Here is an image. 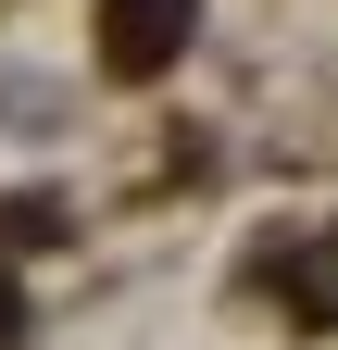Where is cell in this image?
<instances>
[{"mask_svg": "<svg viewBox=\"0 0 338 350\" xmlns=\"http://www.w3.org/2000/svg\"><path fill=\"white\" fill-rule=\"evenodd\" d=\"M188 25H200V0H101V75L151 88L163 63L188 51Z\"/></svg>", "mask_w": 338, "mask_h": 350, "instance_id": "1", "label": "cell"}, {"mask_svg": "<svg viewBox=\"0 0 338 350\" xmlns=\"http://www.w3.org/2000/svg\"><path fill=\"white\" fill-rule=\"evenodd\" d=\"M51 238H63V200H51V188L0 200V250H51Z\"/></svg>", "mask_w": 338, "mask_h": 350, "instance_id": "2", "label": "cell"}, {"mask_svg": "<svg viewBox=\"0 0 338 350\" xmlns=\"http://www.w3.org/2000/svg\"><path fill=\"white\" fill-rule=\"evenodd\" d=\"M288 313H301V325H338V238L301 262V275H288Z\"/></svg>", "mask_w": 338, "mask_h": 350, "instance_id": "3", "label": "cell"}, {"mask_svg": "<svg viewBox=\"0 0 338 350\" xmlns=\"http://www.w3.org/2000/svg\"><path fill=\"white\" fill-rule=\"evenodd\" d=\"M13 338H25V288L0 275V350H13Z\"/></svg>", "mask_w": 338, "mask_h": 350, "instance_id": "4", "label": "cell"}]
</instances>
